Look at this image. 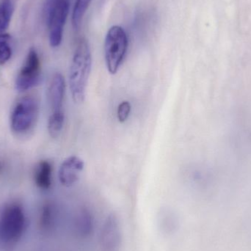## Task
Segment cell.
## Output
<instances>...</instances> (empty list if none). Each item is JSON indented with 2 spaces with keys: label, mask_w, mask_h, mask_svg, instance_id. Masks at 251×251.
I'll return each mask as SVG.
<instances>
[{
  "label": "cell",
  "mask_w": 251,
  "mask_h": 251,
  "mask_svg": "<svg viewBox=\"0 0 251 251\" xmlns=\"http://www.w3.org/2000/svg\"><path fill=\"white\" fill-rule=\"evenodd\" d=\"M92 67L89 44L85 38L79 40L74 53L69 70V84L72 100L76 104L85 100L87 85Z\"/></svg>",
  "instance_id": "6da1fadb"
},
{
  "label": "cell",
  "mask_w": 251,
  "mask_h": 251,
  "mask_svg": "<svg viewBox=\"0 0 251 251\" xmlns=\"http://www.w3.org/2000/svg\"><path fill=\"white\" fill-rule=\"evenodd\" d=\"M26 228L25 210L20 203L11 202L0 213V241L4 246L16 245L22 238Z\"/></svg>",
  "instance_id": "7a4b0ae2"
},
{
  "label": "cell",
  "mask_w": 251,
  "mask_h": 251,
  "mask_svg": "<svg viewBox=\"0 0 251 251\" xmlns=\"http://www.w3.org/2000/svg\"><path fill=\"white\" fill-rule=\"evenodd\" d=\"M39 110V101L33 96H25L19 99L10 113L12 131L22 134L32 130L38 121Z\"/></svg>",
  "instance_id": "3957f363"
},
{
  "label": "cell",
  "mask_w": 251,
  "mask_h": 251,
  "mask_svg": "<svg viewBox=\"0 0 251 251\" xmlns=\"http://www.w3.org/2000/svg\"><path fill=\"white\" fill-rule=\"evenodd\" d=\"M128 49V37L123 27L113 26L110 28L104 42V57L107 70L116 75L125 60Z\"/></svg>",
  "instance_id": "277c9868"
},
{
  "label": "cell",
  "mask_w": 251,
  "mask_h": 251,
  "mask_svg": "<svg viewBox=\"0 0 251 251\" xmlns=\"http://www.w3.org/2000/svg\"><path fill=\"white\" fill-rule=\"evenodd\" d=\"M69 10L68 0H47L44 6V19L49 29L50 44L53 48L61 44Z\"/></svg>",
  "instance_id": "5b68a950"
},
{
  "label": "cell",
  "mask_w": 251,
  "mask_h": 251,
  "mask_svg": "<svg viewBox=\"0 0 251 251\" xmlns=\"http://www.w3.org/2000/svg\"><path fill=\"white\" fill-rule=\"evenodd\" d=\"M41 79V63L36 50L31 48L25 63L16 76L15 87L19 92H25L37 86Z\"/></svg>",
  "instance_id": "8992f818"
},
{
  "label": "cell",
  "mask_w": 251,
  "mask_h": 251,
  "mask_svg": "<svg viewBox=\"0 0 251 251\" xmlns=\"http://www.w3.org/2000/svg\"><path fill=\"white\" fill-rule=\"evenodd\" d=\"M122 231L117 218L110 215L104 222L100 237L101 251H120Z\"/></svg>",
  "instance_id": "52a82bcc"
},
{
  "label": "cell",
  "mask_w": 251,
  "mask_h": 251,
  "mask_svg": "<svg viewBox=\"0 0 251 251\" xmlns=\"http://www.w3.org/2000/svg\"><path fill=\"white\" fill-rule=\"evenodd\" d=\"M85 168L83 160L79 156H71L63 161L58 171L60 184L65 187H72L80 178Z\"/></svg>",
  "instance_id": "ba28073f"
},
{
  "label": "cell",
  "mask_w": 251,
  "mask_h": 251,
  "mask_svg": "<svg viewBox=\"0 0 251 251\" xmlns=\"http://www.w3.org/2000/svg\"><path fill=\"white\" fill-rule=\"evenodd\" d=\"M66 93V82L63 75L56 73L49 84L47 97L52 112L62 111Z\"/></svg>",
  "instance_id": "9c48e42d"
},
{
  "label": "cell",
  "mask_w": 251,
  "mask_h": 251,
  "mask_svg": "<svg viewBox=\"0 0 251 251\" xmlns=\"http://www.w3.org/2000/svg\"><path fill=\"white\" fill-rule=\"evenodd\" d=\"M35 185L43 190L50 189L52 183V165L47 160H41L37 164L34 171Z\"/></svg>",
  "instance_id": "30bf717a"
},
{
  "label": "cell",
  "mask_w": 251,
  "mask_h": 251,
  "mask_svg": "<svg viewBox=\"0 0 251 251\" xmlns=\"http://www.w3.org/2000/svg\"><path fill=\"white\" fill-rule=\"evenodd\" d=\"M65 115L62 111L52 112L48 120V131L53 138L59 137L64 126Z\"/></svg>",
  "instance_id": "8fae6325"
},
{
  "label": "cell",
  "mask_w": 251,
  "mask_h": 251,
  "mask_svg": "<svg viewBox=\"0 0 251 251\" xmlns=\"http://www.w3.org/2000/svg\"><path fill=\"white\" fill-rule=\"evenodd\" d=\"M55 209L52 204L45 203L41 209L40 215V228L44 231H50L54 226L55 222Z\"/></svg>",
  "instance_id": "7c38bea8"
},
{
  "label": "cell",
  "mask_w": 251,
  "mask_h": 251,
  "mask_svg": "<svg viewBox=\"0 0 251 251\" xmlns=\"http://www.w3.org/2000/svg\"><path fill=\"white\" fill-rule=\"evenodd\" d=\"M14 11V5L11 0H2L0 2V33L8 28Z\"/></svg>",
  "instance_id": "4fadbf2b"
},
{
  "label": "cell",
  "mask_w": 251,
  "mask_h": 251,
  "mask_svg": "<svg viewBox=\"0 0 251 251\" xmlns=\"http://www.w3.org/2000/svg\"><path fill=\"white\" fill-rule=\"evenodd\" d=\"M92 0H76L72 13V25L75 29L80 26L84 16Z\"/></svg>",
  "instance_id": "5bb4252c"
},
{
  "label": "cell",
  "mask_w": 251,
  "mask_h": 251,
  "mask_svg": "<svg viewBox=\"0 0 251 251\" xmlns=\"http://www.w3.org/2000/svg\"><path fill=\"white\" fill-rule=\"evenodd\" d=\"M10 39L11 38L8 34L0 33V64H4L11 58Z\"/></svg>",
  "instance_id": "9a60e30c"
},
{
  "label": "cell",
  "mask_w": 251,
  "mask_h": 251,
  "mask_svg": "<svg viewBox=\"0 0 251 251\" xmlns=\"http://www.w3.org/2000/svg\"><path fill=\"white\" fill-rule=\"evenodd\" d=\"M131 104L128 101H125L119 104L117 110L118 119L122 123H125L128 119L131 112Z\"/></svg>",
  "instance_id": "2e32d148"
},
{
  "label": "cell",
  "mask_w": 251,
  "mask_h": 251,
  "mask_svg": "<svg viewBox=\"0 0 251 251\" xmlns=\"http://www.w3.org/2000/svg\"><path fill=\"white\" fill-rule=\"evenodd\" d=\"M4 162H2V161L0 159V174H2L3 171H4Z\"/></svg>",
  "instance_id": "e0dca14e"
}]
</instances>
